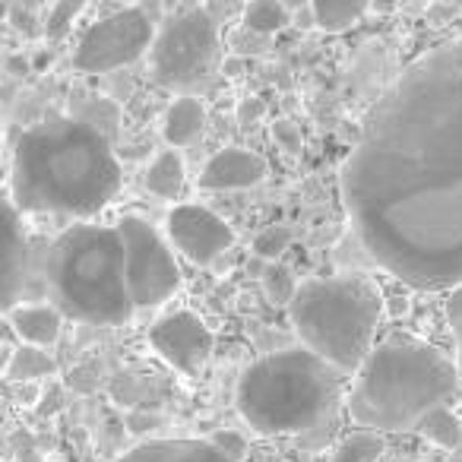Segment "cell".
<instances>
[{"instance_id": "obj_11", "label": "cell", "mask_w": 462, "mask_h": 462, "mask_svg": "<svg viewBox=\"0 0 462 462\" xmlns=\"http://www.w3.org/2000/svg\"><path fill=\"white\" fill-rule=\"evenodd\" d=\"M32 241L23 228L20 209L0 199V314L23 301L32 285Z\"/></svg>"}, {"instance_id": "obj_25", "label": "cell", "mask_w": 462, "mask_h": 462, "mask_svg": "<svg viewBox=\"0 0 462 462\" xmlns=\"http://www.w3.org/2000/svg\"><path fill=\"white\" fill-rule=\"evenodd\" d=\"M289 245H291V235L285 225H266L257 238H254V254L263 260H279L289 251Z\"/></svg>"}, {"instance_id": "obj_1", "label": "cell", "mask_w": 462, "mask_h": 462, "mask_svg": "<svg viewBox=\"0 0 462 462\" xmlns=\"http://www.w3.org/2000/svg\"><path fill=\"white\" fill-rule=\"evenodd\" d=\"M342 199L377 266L424 291L462 285V35L374 105Z\"/></svg>"}, {"instance_id": "obj_12", "label": "cell", "mask_w": 462, "mask_h": 462, "mask_svg": "<svg viewBox=\"0 0 462 462\" xmlns=\"http://www.w3.org/2000/svg\"><path fill=\"white\" fill-rule=\"evenodd\" d=\"M168 238L174 241L180 254H187L193 263L203 266L235 245V231L206 206L184 203L168 216Z\"/></svg>"}, {"instance_id": "obj_32", "label": "cell", "mask_w": 462, "mask_h": 462, "mask_svg": "<svg viewBox=\"0 0 462 462\" xmlns=\"http://www.w3.org/2000/svg\"><path fill=\"white\" fill-rule=\"evenodd\" d=\"M453 462H462V437H459V443H456V449H453Z\"/></svg>"}, {"instance_id": "obj_16", "label": "cell", "mask_w": 462, "mask_h": 462, "mask_svg": "<svg viewBox=\"0 0 462 462\" xmlns=\"http://www.w3.org/2000/svg\"><path fill=\"white\" fill-rule=\"evenodd\" d=\"M206 127V108L199 98L193 96H180L168 105L165 121H162V136H165L168 146H190V143L199 140Z\"/></svg>"}, {"instance_id": "obj_28", "label": "cell", "mask_w": 462, "mask_h": 462, "mask_svg": "<svg viewBox=\"0 0 462 462\" xmlns=\"http://www.w3.org/2000/svg\"><path fill=\"white\" fill-rule=\"evenodd\" d=\"M273 134H276V143L282 149H291V152L301 149V134H298V127L291 121H276L273 124Z\"/></svg>"}, {"instance_id": "obj_23", "label": "cell", "mask_w": 462, "mask_h": 462, "mask_svg": "<svg viewBox=\"0 0 462 462\" xmlns=\"http://www.w3.org/2000/svg\"><path fill=\"white\" fill-rule=\"evenodd\" d=\"M86 4L89 0H54L51 14H48L45 20V35L51 42H60L67 32L73 29V23L79 20V14L86 10Z\"/></svg>"}, {"instance_id": "obj_22", "label": "cell", "mask_w": 462, "mask_h": 462, "mask_svg": "<svg viewBox=\"0 0 462 462\" xmlns=\"http://www.w3.org/2000/svg\"><path fill=\"white\" fill-rule=\"evenodd\" d=\"M383 456V440L374 430H355L339 443L333 462H377Z\"/></svg>"}, {"instance_id": "obj_7", "label": "cell", "mask_w": 462, "mask_h": 462, "mask_svg": "<svg viewBox=\"0 0 462 462\" xmlns=\"http://www.w3.org/2000/svg\"><path fill=\"white\" fill-rule=\"evenodd\" d=\"M152 77L165 89H187L206 79L218 64V26L216 16L203 7L174 14L152 35L149 45Z\"/></svg>"}, {"instance_id": "obj_27", "label": "cell", "mask_w": 462, "mask_h": 462, "mask_svg": "<svg viewBox=\"0 0 462 462\" xmlns=\"http://www.w3.org/2000/svg\"><path fill=\"white\" fill-rule=\"evenodd\" d=\"M209 443H212V447H216L222 456H228V459L245 462V456H247V440L238 434V430H216V434L209 437Z\"/></svg>"}, {"instance_id": "obj_19", "label": "cell", "mask_w": 462, "mask_h": 462, "mask_svg": "<svg viewBox=\"0 0 462 462\" xmlns=\"http://www.w3.org/2000/svg\"><path fill=\"white\" fill-rule=\"evenodd\" d=\"M411 430H418V434L428 437L430 443H437V447L453 453L456 443H459V437H462V421L449 411V405H437V409L424 411Z\"/></svg>"}, {"instance_id": "obj_3", "label": "cell", "mask_w": 462, "mask_h": 462, "mask_svg": "<svg viewBox=\"0 0 462 462\" xmlns=\"http://www.w3.org/2000/svg\"><path fill=\"white\" fill-rule=\"evenodd\" d=\"M459 386V371L440 348L428 342H393L361 361L348 393V411L361 428L411 430L424 411L453 402Z\"/></svg>"}, {"instance_id": "obj_29", "label": "cell", "mask_w": 462, "mask_h": 462, "mask_svg": "<svg viewBox=\"0 0 462 462\" xmlns=\"http://www.w3.org/2000/svg\"><path fill=\"white\" fill-rule=\"evenodd\" d=\"M127 428L134 430L136 437H143V434H149V430L159 428V418H155V415H146V411H140V415L134 411V415L127 418Z\"/></svg>"}, {"instance_id": "obj_15", "label": "cell", "mask_w": 462, "mask_h": 462, "mask_svg": "<svg viewBox=\"0 0 462 462\" xmlns=\"http://www.w3.org/2000/svg\"><path fill=\"white\" fill-rule=\"evenodd\" d=\"M60 320H64V314L54 304H16V308H10V323L26 346L48 348L60 336Z\"/></svg>"}, {"instance_id": "obj_24", "label": "cell", "mask_w": 462, "mask_h": 462, "mask_svg": "<svg viewBox=\"0 0 462 462\" xmlns=\"http://www.w3.org/2000/svg\"><path fill=\"white\" fill-rule=\"evenodd\" d=\"M295 289H298V282H295V276H291L289 266H282V263L263 266V291L273 304H289L291 295H295Z\"/></svg>"}, {"instance_id": "obj_4", "label": "cell", "mask_w": 462, "mask_h": 462, "mask_svg": "<svg viewBox=\"0 0 462 462\" xmlns=\"http://www.w3.org/2000/svg\"><path fill=\"white\" fill-rule=\"evenodd\" d=\"M42 270L54 308L70 320L117 327L134 314L117 228L89 222L73 225L60 238H54Z\"/></svg>"}, {"instance_id": "obj_14", "label": "cell", "mask_w": 462, "mask_h": 462, "mask_svg": "<svg viewBox=\"0 0 462 462\" xmlns=\"http://www.w3.org/2000/svg\"><path fill=\"white\" fill-rule=\"evenodd\" d=\"M111 462H235L209 440H149Z\"/></svg>"}, {"instance_id": "obj_26", "label": "cell", "mask_w": 462, "mask_h": 462, "mask_svg": "<svg viewBox=\"0 0 462 462\" xmlns=\"http://www.w3.org/2000/svg\"><path fill=\"white\" fill-rule=\"evenodd\" d=\"M447 320L453 329L456 339V371H459V383H462V285H456V291L447 301Z\"/></svg>"}, {"instance_id": "obj_6", "label": "cell", "mask_w": 462, "mask_h": 462, "mask_svg": "<svg viewBox=\"0 0 462 462\" xmlns=\"http://www.w3.org/2000/svg\"><path fill=\"white\" fill-rule=\"evenodd\" d=\"M289 308L304 348L339 374H355L371 352L383 301L367 279L329 276L298 285Z\"/></svg>"}, {"instance_id": "obj_31", "label": "cell", "mask_w": 462, "mask_h": 462, "mask_svg": "<svg viewBox=\"0 0 462 462\" xmlns=\"http://www.w3.org/2000/svg\"><path fill=\"white\" fill-rule=\"evenodd\" d=\"M282 4H285L289 10H301L304 4H310V0H282Z\"/></svg>"}, {"instance_id": "obj_8", "label": "cell", "mask_w": 462, "mask_h": 462, "mask_svg": "<svg viewBox=\"0 0 462 462\" xmlns=\"http://www.w3.org/2000/svg\"><path fill=\"white\" fill-rule=\"evenodd\" d=\"M117 235L124 245V279L134 308H155L178 291L180 273L162 235L149 222L136 216H124L117 222Z\"/></svg>"}, {"instance_id": "obj_20", "label": "cell", "mask_w": 462, "mask_h": 462, "mask_svg": "<svg viewBox=\"0 0 462 462\" xmlns=\"http://www.w3.org/2000/svg\"><path fill=\"white\" fill-rule=\"evenodd\" d=\"M289 14L291 10L285 7L282 0H247L241 20H245L247 32L273 35V32H279V29L289 26Z\"/></svg>"}, {"instance_id": "obj_10", "label": "cell", "mask_w": 462, "mask_h": 462, "mask_svg": "<svg viewBox=\"0 0 462 462\" xmlns=\"http://www.w3.org/2000/svg\"><path fill=\"white\" fill-rule=\"evenodd\" d=\"M149 346L180 374H199L212 355V333L193 310H174L149 329Z\"/></svg>"}, {"instance_id": "obj_5", "label": "cell", "mask_w": 462, "mask_h": 462, "mask_svg": "<svg viewBox=\"0 0 462 462\" xmlns=\"http://www.w3.org/2000/svg\"><path fill=\"white\" fill-rule=\"evenodd\" d=\"M339 399V371L310 348L266 355L238 383V411L257 434H301Z\"/></svg>"}, {"instance_id": "obj_33", "label": "cell", "mask_w": 462, "mask_h": 462, "mask_svg": "<svg viewBox=\"0 0 462 462\" xmlns=\"http://www.w3.org/2000/svg\"><path fill=\"white\" fill-rule=\"evenodd\" d=\"M124 4H130V0H124Z\"/></svg>"}, {"instance_id": "obj_18", "label": "cell", "mask_w": 462, "mask_h": 462, "mask_svg": "<svg viewBox=\"0 0 462 462\" xmlns=\"http://www.w3.org/2000/svg\"><path fill=\"white\" fill-rule=\"evenodd\" d=\"M367 0H310V16L323 32L352 29L365 16Z\"/></svg>"}, {"instance_id": "obj_21", "label": "cell", "mask_w": 462, "mask_h": 462, "mask_svg": "<svg viewBox=\"0 0 462 462\" xmlns=\"http://www.w3.org/2000/svg\"><path fill=\"white\" fill-rule=\"evenodd\" d=\"M51 371H54V361L42 346L16 348L14 358H10V365H7V374L14 380H39V377H48Z\"/></svg>"}, {"instance_id": "obj_30", "label": "cell", "mask_w": 462, "mask_h": 462, "mask_svg": "<svg viewBox=\"0 0 462 462\" xmlns=\"http://www.w3.org/2000/svg\"><path fill=\"white\" fill-rule=\"evenodd\" d=\"M10 339H16V329L7 317V320H0V342H10Z\"/></svg>"}, {"instance_id": "obj_13", "label": "cell", "mask_w": 462, "mask_h": 462, "mask_svg": "<svg viewBox=\"0 0 462 462\" xmlns=\"http://www.w3.org/2000/svg\"><path fill=\"white\" fill-rule=\"evenodd\" d=\"M263 178H266V162L260 155L238 146H228L206 162V168L199 171V187L216 193L247 190V187L260 184Z\"/></svg>"}, {"instance_id": "obj_2", "label": "cell", "mask_w": 462, "mask_h": 462, "mask_svg": "<svg viewBox=\"0 0 462 462\" xmlns=\"http://www.w3.org/2000/svg\"><path fill=\"white\" fill-rule=\"evenodd\" d=\"M14 206L54 216H96L121 190L111 140L79 117H51L16 140L10 165Z\"/></svg>"}, {"instance_id": "obj_17", "label": "cell", "mask_w": 462, "mask_h": 462, "mask_svg": "<svg viewBox=\"0 0 462 462\" xmlns=\"http://www.w3.org/2000/svg\"><path fill=\"white\" fill-rule=\"evenodd\" d=\"M146 187L159 199H178L184 193V162L174 149H165L152 159L146 171Z\"/></svg>"}, {"instance_id": "obj_9", "label": "cell", "mask_w": 462, "mask_h": 462, "mask_svg": "<svg viewBox=\"0 0 462 462\" xmlns=\"http://www.w3.org/2000/svg\"><path fill=\"white\" fill-rule=\"evenodd\" d=\"M152 20L140 7H124L86 29L73 51V67L79 73H111L140 60L152 45Z\"/></svg>"}]
</instances>
